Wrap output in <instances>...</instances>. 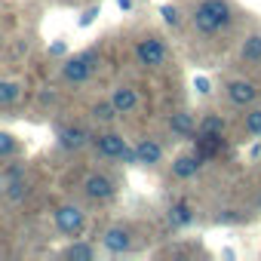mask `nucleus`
<instances>
[{
	"label": "nucleus",
	"instance_id": "4468645a",
	"mask_svg": "<svg viewBox=\"0 0 261 261\" xmlns=\"http://www.w3.org/2000/svg\"><path fill=\"white\" fill-rule=\"evenodd\" d=\"M169 129H172L175 136H194L197 133V123H194V117L188 111H175L169 117Z\"/></svg>",
	"mask_w": 261,
	"mask_h": 261
},
{
	"label": "nucleus",
	"instance_id": "b1692460",
	"mask_svg": "<svg viewBox=\"0 0 261 261\" xmlns=\"http://www.w3.org/2000/svg\"><path fill=\"white\" fill-rule=\"evenodd\" d=\"M194 89H197L200 95H209V80H206V77H194Z\"/></svg>",
	"mask_w": 261,
	"mask_h": 261
},
{
	"label": "nucleus",
	"instance_id": "393cba45",
	"mask_svg": "<svg viewBox=\"0 0 261 261\" xmlns=\"http://www.w3.org/2000/svg\"><path fill=\"white\" fill-rule=\"evenodd\" d=\"M49 53H53V56H62V53H65V43H53V49H49Z\"/></svg>",
	"mask_w": 261,
	"mask_h": 261
},
{
	"label": "nucleus",
	"instance_id": "aec40b11",
	"mask_svg": "<svg viewBox=\"0 0 261 261\" xmlns=\"http://www.w3.org/2000/svg\"><path fill=\"white\" fill-rule=\"evenodd\" d=\"M246 133L249 136H261V108L246 114Z\"/></svg>",
	"mask_w": 261,
	"mask_h": 261
},
{
	"label": "nucleus",
	"instance_id": "a211bd4d",
	"mask_svg": "<svg viewBox=\"0 0 261 261\" xmlns=\"http://www.w3.org/2000/svg\"><path fill=\"white\" fill-rule=\"evenodd\" d=\"M22 95V86L16 80H0V105H13Z\"/></svg>",
	"mask_w": 261,
	"mask_h": 261
},
{
	"label": "nucleus",
	"instance_id": "412c9836",
	"mask_svg": "<svg viewBox=\"0 0 261 261\" xmlns=\"http://www.w3.org/2000/svg\"><path fill=\"white\" fill-rule=\"evenodd\" d=\"M160 16H163V22H166V25H172V28L181 22V13H178L175 7H169V4H166V7H160Z\"/></svg>",
	"mask_w": 261,
	"mask_h": 261
},
{
	"label": "nucleus",
	"instance_id": "6e6552de",
	"mask_svg": "<svg viewBox=\"0 0 261 261\" xmlns=\"http://www.w3.org/2000/svg\"><path fill=\"white\" fill-rule=\"evenodd\" d=\"M101 246H105L111 255H123V252H129L133 240H129V230H126V227H108L105 237H101Z\"/></svg>",
	"mask_w": 261,
	"mask_h": 261
},
{
	"label": "nucleus",
	"instance_id": "ddd939ff",
	"mask_svg": "<svg viewBox=\"0 0 261 261\" xmlns=\"http://www.w3.org/2000/svg\"><path fill=\"white\" fill-rule=\"evenodd\" d=\"M221 133H224L221 114H206V117L197 123V136H200V139H221Z\"/></svg>",
	"mask_w": 261,
	"mask_h": 261
},
{
	"label": "nucleus",
	"instance_id": "9b49d317",
	"mask_svg": "<svg viewBox=\"0 0 261 261\" xmlns=\"http://www.w3.org/2000/svg\"><path fill=\"white\" fill-rule=\"evenodd\" d=\"M136 157H139L142 166H157V163L163 160V148H160L154 139H142V142L136 145Z\"/></svg>",
	"mask_w": 261,
	"mask_h": 261
},
{
	"label": "nucleus",
	"instance_id": "f3484780",
	"mask_svg": "<svg viewBox=\"0 0 261 261\" xmlns=\"http://www.w3.org/2000/svg\"><path fill=\"white\" fill-rule=\"evenodd\" d=\"M65 258H74V261H92L95 258V249L89 243H71L65 249Z\"/></svg>",
	"mask_w": 261,
	"mask_h": 261
},
{
	"label": "nucleus",
	"instance_id": "5701e85b",
	"mask_svg": "<svg viewBox=\"0 0 261 261\" xmlns=\"http://www.w3.org/2000/svg\"><path fill=\"white\" fill-rule=\"evenodd\" d=\"M95 16H98V7H89V10L80 16V25H83V28H86V25H92V22H95Z\"/></svg>",
	"mask_w": 261,
	"mask_h": 261
},
{
	"label": "nucleus",
	"instance_id": "1a4fd4ad",
	"mask_svg": "<svg viewBox=\"0 0 261 261\" xmlns=\"http://www.w3.org/2000/svg\"><path fill=\"white\" fill-rule=\"evenodd\" d=\"M227 98H230L233 105L246 108V105H252V101L258 98V89H255V83H249V80H230V83H227Z\"/></svg>",
	"mask_w": 261,
	"mask_h": 261
},
{
	"label": "nucleus",
	"instance_id": "2eb2a0df",
	"mask_svg": "<svg viewBox=\"0 0 261 261\" xmlns=\"http://www.w3.org/2000/svg\"><path fill=\"white\" fill-rule=\"evenodd\" d=\"M240 56H243V62H249V65L261 62V34H249V37L243 40V46H240Z\"/></svg>",
	"mask_w": 261,
	"mask_h": 261
},
{
	"label": "nucleus",
	"instance_id": "a878e982",
	"mask_svg": "<svg viewBox=\"0 0 261 261\" xmlns=\"http://www.w3.org/2000/svg\"><path fill=\"white\" fill-rule=\"evenodd\" d=\"M117 7L120 10H133V0H117Z\"/></svg>",
	"mask_w": 261,
	"mask_h": 261
},
{
	"label": "nucleus",
	"instance_id": "423d86ee",
	"mask_svg": "<svg viewBox=\"0 0 261 261\" xmlns=\"http://www.w3.org/2000/svg\"><path fill=\"white\" fill-rule=\"evenodd\" d=\"M83 191H86V197H92V200H111V197H114V181H111L108 175H101V172H92V175H86Z\"/></svg>",
	"mask_w": 261,
	"mask_h": 261
},
{
	"label": "nucleus",
	"instance_id": "9d476101",
	"mask_svg": "<svg viewBox=\"0 0 261 261\" xmlns=\"http://www.w3.org/2000/svg\"><path fill=\"white\" fill-rule=\"evenodd\" d=\"M111 105L117 108V114H133L139 108V92L133 86H117L111 95Z\"/></svg>",
	"mask_w": 261,
	"mask_h": 261
},
{
	"label": "nucleus",
	"instance_id": "dca6fc26",
	"mask_svg": "<svg viewBox=\"0 0 261 261\" xmlns=\"http://www.w3.org/2000/svg\"><path fill=\"white\" fill-rule=\"evenodd\" d=\"M191 221H194V212H191L188 203H175V206L169 209V224H172V227H185V224H191Z\"/></svg>",
	"mask_w": 261,
	"mask_h": 261
},
{
	"label": "nucleus",
	"instance_id": "f8f14e48",
	"mask_svg": "<svg viewBox=\"0 0 261 261\" xmlns=\"http://www.w3.org/2000/svg\"><path fill=\"white\" fill-rule=\"evenodd\" d=\"M203 166V157L200 154H181L175 163H172V175L175 178H194Z\"/></svg>",
	"mask_w": 261,
	"mask_h": 261
},
{
	"label": "nucleus",
	"instance_id": "f257e3e1",
	"mask_svg": "<svg viewBox=\"0 0 261 261\" xmlns=\"http://www.w3.org/2000/svg\"><path fill=\"white\" fill-rule=\"evenodd\" d=\"M191 19L200 34H218L221 28L230 25V4L227 0H203Z\"/></svg>",
	"mask_w": 261,
	"mask_h": 261
},
{
	"label": "nucleus",
	"instance_id": "0eeeda50",
	"mask_svg": "<svg viewBox=\"0 0 261 261\" xmlns=\"http://www.w3.org/2000/svg\"><path fill=\"white\" fill-rule=\"evenodd\" d=\"M89 142H92V136L86 133L83 126H65L62 133H59V145L65 151H83Z\"/></svg>",
	"mask_w": 261,
	"mask_h": 261
},
{
	"label": "nucleus",
	"instance_id": "f03ea898",
	"mask_svg": "<svg viewBox=\"0 0 261 261\" xmlns=\"http://www.w3.org/2000/svg\"><path fill=\"white\" fill-rule=\"evenodd\" d=\"M95 62H98V53L95 49H86V53H80V56H74V59L65 62L62 77L68 83H86L89 74H92V68H95Z\"/></svg>",
	"mask_w": 261,
	"mask_h": 261
},
{
	"label": "nucleus",
	"instance_id": "39448f33",
	"mask_svg": "<svg viewBox=\"0 0 261 261\" xmlns=\"http://www.w3.org/2000/svg\"><path fill=\"white\" fill-rule=\"evenodd\" d=\"M92 142H95L98 154H101V157H108V160H120V157H123V151L129 148V145H126V139H123V136H117V133L92 136Z\"/></svg>",
	"mask_w": 261,
	"mask_h": 261
},
{
	"label": "nucleus",
	"instance_id": "20e7f679",
	"mask_svg": "<svg viewBox=\"0 0 261 261\" xmlns=\"http://www.w3.org/2000/svg\"><path fill=\"white\" fill-rule=\"evenodd\" d=\"M136 56H139L142 65H148V68H160V65L166 62V46H163L160 37H145V40H139Z\"/></svg>",
	"mask_w": 261,
	"mask_h": 261
},
{
	"label": "nucleus",
	"instance_id": "6ab92c4d",
	"mask_svg": "<svg viewBox=\"0 0 261 261\" xmlns=\"http://www.w3.org/2000/svg\"><path fill=\"white\" fill-rule=\"evenodd\" d=\"M92 117H95L98 123H114L117 108H114L111 101H98V105H92Z\"/></svg>",
	"mask_w": 261,
	"mask_h": 261
},
{
	"label": "nucleus",
	"instance_id": "4be33fe9",
	"mask_svg": "<svg viewBox=\"0 0 261 261\" xmlns=\"http://www.w3.org/2000/svg\"><path fill=\"white\" fill-rule=\"evenodd\" d=\"M16 151V139L10 133H0V157H10Z\"/></svg>",
	"mask_w": 261,
	"mask_h": 261
},
{
	"label": "nucleus",
	"instance_id": "7ed1b4c3",
	"mask_svg": "<svg viewBox=\"0 0 261 261\" xmlns=\"http://www.w3.org/2000/svg\"><path fill=\"white\" fill-rule=\"evenodd\" d=\"M53 221H56V227H59L65 237H80V233H83V227H86V215H83V209H80V206H74V203L59 206V209H56V215H53Z\"/></svg>",
	"mask_w": 261,
	"mask_h": 261
}]
</instances>
